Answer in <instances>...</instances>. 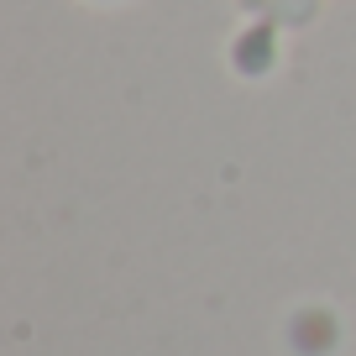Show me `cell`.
<instances>
[{
    "label": "cell",
    "mask_w": 356,
    "mask_h": 356,
    "mask_svg": "<svg viewBox=\"0 0 356 356\" xmlns=\"http://www.w3.org/2000/svg\"><path fill=\"white\" fill-rule=\"evenodd\" d=\"M84 6H100V11H111V6H126V0H84Z\"/></svg>",
    "instance_id": "1"
}]
</instances>
